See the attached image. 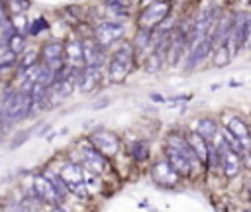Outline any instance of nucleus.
Returning <instances> with one entry per match:
<instances>
[{
    "instance_id": "obj_13",
    "label": "nucleus",
    "mask_w": 251,
    "mask_h": 212,
    "mask_svg": "<svg viewBox=\"0 0 251 212\" xmlns=\"http://www.w3.org/2000/svg\"><path fill=\"white\" fill-rule=\"evenodd\" d=\"M232 22H234V12L222 10L220 16H218V22H216V26H214V32H212V35H210L214 47H218V45H228V43H230Z\"/></svg>"
},
{
    "instance_id": "obj_28",
    "label": "nucleus",
    "mask_w": 251,
    "mask_h": 212,
    "mask_svg": "<svg viewBox=\"0 0 251 212\" xmlns=\"http://www.w3.org/2000/svg\"><path fill=\"white\" fill-rule=\"evenodd\" d=\"M45 175H47L49 179H51V183L55 185V191L59 193V196H61V200H63V198L67 196V193H69V189H67V185L63 183V179H61L59 175L55 177V175H51V173H45Z\"/></svg>"
},
{
    "instance_id": "obj_29",
    "label": "nucleus",
    "mask_w": 251,
    "mask_h": 212,
    "mask_svg": "<svg viewBox=\"0 0 251 212\" xmlns=\"http://www.w3.org/2000/svg\"><path fill=\"white\" fill-rule=\"evenodd\" d=\"M43 30H47V22H45L43 18H35V20H32V22H30L28 34H30V35H37V34H39V32H43Z\"/></svg>"
},
{
    "instance_id": "obj_16",
    "label": "nucleus",
    "mask_w": 251,
    "mask_h": 212,
    "mask_svg": "<svg viewBox=\"0 0 251 212\" xmlns=\"http://www.w3.org/2000/svg\"><path fill=\"white\" fill-rule=\"evenodd\" d=\"M165 157H167V161L173 165V169H175L183 179H188V177L196 175L192 161H190V159H188L186 155H183L181 151H177V149H173V147H167V145H165Z\"/></svg>"
},
{
    "instance_id": "obj_15",
    "label": "nucleus",
    "mask_w": 251,
    "mask_h": 212,
    "mask_svg": "<svg viewBox=\"0 0 251 212\" xmlns=\"http://www.w3.org/2000/svg\"><path fill=\"white\" fill-rule=\"evenodd\" d=\"M190 130L198 132L206 141H214L222 132V120L216 116H200L194 120V126Z\"/></svg>"
},
{
    "instance_id": "obj_11",
    "label": "nucleus",
    "mask_w": 251,
    "mask_h": 212,
    "mask_svg": "<svg viewBox=\"0 0 251 212\" xmlns=\"http://www.w3.org/2000/svg\"><path fill=\"white\" fill-rule=\"evenodd\" d=\"M88 141L94 145V149H98L104 157H114L120 151V140L116 134L108 132V130H96L90 134Z\"/></svg>"
},
{
    "instance_id": "obj_19",
    "label": "nucleus",
    "mask_w": 251,
    "mask_h": 212,
    "mask_svg": "<svg viewBox=\"0 0 251 212\" xmlns=\"http://www.w3.org/2000/svg\"><path fill=\"white\" fill-rule=\"evenodd\" d=\"M184 136H186V140H188L192 151H194L200 159H202V163L206 165V157H208V151H210V141H206L202 136H200L198 132H194V130L184 132Z\"/></svg>"
},
{
    "instance_id": "obj_23",
    "label": "nucleus",
    "mask_w": 251,
    "mask_h": 212,
    "mask_svg": "<svg viewBox=\"0 0 251 212\" xmlns=\"http://www.w3.org/2000/svg\"><path fill=\"white\" fill-rule=\"evenodd\" d=\"M206 171L220 173V149L214 141H210V151H208V157H206Z\"/></svg>"
},
{
    "instance_id": "obj_37",
    "label": "nucleus",
    "mask_w": 251,
    "mask_h": 212,
    "mask_svg": "<svg viewBox=\"0 0 251 212\" xmlns=\"http://www.w3.org/2000/svg\"><path fill=\"white\" fill-rule=\"evenodd\" d=\"M51 212H67V210H65L63 206H53V208H51Z\"/></svg>"
},
{
    "instance_id": "obj_24",
    "label": "nucleus",
    "mask_w": 251,
    "mask_h": 212,
    "mask_svg": "<svg viewBox=\"0 0 251 212\" xmlns=\"http://www.w3.org/2000/svg\"><path fill=\"white\" fill-rule=\"evenodd\" d=\"M12 65H18V55L6 43L0 45V69H8Z\"/></svg>"
},
{
    "instance_id": "obj_33",
    "label": "nucleus",
    "mask_w": 251,
    "mask_h": 212,
    "mask_svg": "<svg viewBox=\"0 0 251 212\" xmlns=\"http://www.w3.org/2000/svg\"><path fill=\"white\" fill-rule=\"evenodd\" d=\"M149 98H151L153 102H167L169 98H165L163 94H159V92H151V94H149Z\"/></svg>"
},
{
    "instance_id": "obj_31",
    "label": "nucleus",
    "mask_w": 251,
    "mask_h": 212,
    "mask_svg": "<svg viewBox=\"0 0 251 212\" xmlns=\"http://www.w3.org/2000/svg\"><path fill=\"white\" fill-rule=\"evenodd\" d=\"M30 136H32V130H24V132H20V134H18V136L12 140V143H10V149H16V147H20L22 143H26Z\"/></svg>"
},
{
    "instance_id": "obj_10",
    "label": "nucleus",
    "mask_w": 251,
    "mask_h": 212,
    "mask_svg": "<svg viewBox=\"0 0 251 212\" xmlns=\"http://www.w3.org/2000/svg\"><path fill=\"white\" fill-rule=\"evenodd\" d=\"M124 34H126V26L122 22H116V20H106L102 24H98L94 30L96 41L104 47H110L116 41H120L124 37Z\"/></svg>"
},
{
    "instance_id": "obj_35",
    "label": "nucleus",
    "mask_w": 251,
    "mask_h": 212,
    "mask_svg": "<svg viewBox=\"0 0 251 212\" xmlns=\"http://www.w3.org/2000/svg\"><path fill=\"white\" fill-rule=\"evenodd\" d=\"M228 87H232V88H239V87H243V83H237V81H230V83H228Z\"/></svg>"
},
{
    "instance_id": "obj_22",
    "label": "nucleus",
    "mask_w": 251,
    "mask_h": 212,
    "mask_svg": "<svg viewBox=\"0 0 251 212\" xmlns=\"http://www.w3.org/2000/svg\"><path fill=\"white\" fill-rule=\"evenodd\" d=\"M130 153H132V157L135 159L137 163L147 161L149 153H151V147H149V141H147V140H135V141H132V145H130Z\"/></svg>"
},
{
    "instance_id": "obj_5",
    "label": "nucleus",
    "mask_w": 251,
    "mask_h": 212,
    "mask_svg": "<svg viewBox=\"0 0 251 212\" xmlns=\"http://www.w3.org/2000/svg\"><path fill=\"white\" fill-rule=\"evenodd\" d=\"M171 16V0H153L151 4H147L139 18V30H157L167 18Z\"/></svg>"
},
{
    "instance_id": "obj_2",
    "label": "nucleus",
    "mask_w": 251,
    "mask_h": 212,
    "mask_svg": "<svg viewBox=\"0 0 251 212\" xmlns=\"http://www.w3.org/2000/svg\"><path fill=\"white\" fill-rule=\"evenodd\" d=\"M134 59H135V49L132 43L124 41L120 43V47L112 53L110 63H108V81L110 83H124L128 79V75L132 73L134 67Z\"/></svg>"
},
{
    "instance_id": "obj_32",
    "label": "nucleus",
    "mask_w": 251,
    "mask_h": 212,
    "mask_svg": "<svg viewBox=\"0 0 251 212\" xmlns=\"http://www.w3.org/2000/svg\"><path fill=\"white\" fill-rule=\"evenodd\" d=\"M245 53H251V10H249V32H247V45H245Z\"/></svg>"
},
{
    "instance_id": "obj_18",
    "label": "nucleus",
    "mask_w": 251,
    "mask_h": 212,
    "mask_svg": "<svg viewBox=\"0 0 251 212\" xmlns=\"http://www.w3.org/2000/svg\"><path fill=\"white\" fill-rule=\"evenodd\" d=\"M65 59L69 67H84V51H83V41L71 39L65 43Z\"/></svg>"
},
{
    "instance_id": "obj_25",
    "label": "nucleus",
    "mask_w": 251,
    "mask_h": 212,
    "mask_svg": "<svg viewBox=\"0 0 251 212\" xmlns=\"http://www.w3.org/2000/svg\"><path fill=\"white\" fill-rule=\"evenodd\" d=\"M35 63H37V51L35 49H26L22 53V57L18 59V69L20 71H26V69L33 67Z\"/></svg>"
},
{
    "instance_id": "obj_7",
    "label": "nucleus",
    "mask_w": 251,
    "mask_h": 212,
    "mask_svg": "<svg viewBox=\"0 0 251 212\" xmlns=\"http://www.w3.org/2000/svg\"><path fill=\"white\" fill-rule=\"evenodd\" d=\"M212 51H214V45H212V39H210V37L194 43V45L188 49L186 57H184V61H183V71H184V73H192V71L200 69L208 59H212Z\"/></svg>"
},
{
    "instance_id": "obj_12",
    "label": "nucleus",
    "mask_w": 251,
    "mask_h": 212,
    "mask_svg": "<svg viewBox=\"0 0 251 212\" xmlns=\"http://www.w3.org/2000/svg\"><path fill=\"white\" fill-rule=\"evenodd\" d=\"M33 194L45 204H51V206L61 204V196L55 191V185L51 183V179H49L47 175H35L33 177Z\"/></svg>"
},
{
    "instance_id": "obj_26",
    "label": "nucleus",
    "mask_w": 251,
    "mask_h": 212,
    "mask_svg": "<svg viewBox=\"0 0 251 212\" xmlns=\"http://www.w3.org/2000/svg\"><path fill=\"white\" fill-rule=\"evenodd\" d=\"M6 45L16 53V55H20V53L26 51V37L16 32V34H12V35L6 39Z\"/></svg>"
},
{
    "instance_id": "obj_36",
    "label": "nucleus",
    "mask_w": 251,
    "mask_h": 212,
    "mask_svg": "<svg viewBox=\"0 0 251 212\" xmlns=\"http://www.w3.org/2000/svg\"><path fill=\"white\" fill-rule=\"evenodd\" d=\"M224 85L222 83H214V85H210V90H220Z\"/></svg>"
},
{
    "instance_id": "obj_6",
    "label": "nucleus",
    "mask_w": 251,
    "mask_h": 212,
    "mask_svg": "<svg viewBox=\"0 0 251 212\" xmlns=\"http://www.w3.org/2000/svg\"><path fill=\"white\" fill-rule=\"evenodd\" d=\"M247 32H249V10H234V22H232V34H230V47L234 51V55L239 57L241 53H245L247 45Z\"/></svg>"
},
{
    "instance_id": "obj_3",
    "label": "nucleus",
    "mask_w": 251,
    "mask_h": 212,
    "mask_svg": "<svg viewBox=\"0 0 251 212\" xmlns=\"http://www.w3.org/2000/svg\"><path fill=\"white\" fill-rule=\"evenodd\" d=\"M220 120H222V128L228 130L235 140H239L247 151H251V122H249V118L245 114H241L239 110H226Z\"/></svg>"
},
{
    "instance_id": "obj_27",
    "label": "nucleus",
    "mask_w": 251,
    "mask_h": 212,
    "mask_svg": "<svg viewBox=\"0 0 251 212\" xmlns=\"http://www.w3.org/2000/svg\"><path fill=\"white\" fill-rule=\"evenodd\" d=\"M39 208H41V200L35 194L32 198L22 200V212H39Z\"/></svg>"
},
{
    "instance_id": "obj_21",
    "label": "nucleus",
    "mask_w": 251,
    "mask_h": 212,
    "mask_svg": "<svg viewBox=\"0 0 251 212\" xmlns=\"http://www.w3.org/2000/svg\"><path fill=\"white\" fill-rule=\"evenodd\" d=\"M234 59H235V55H234V51H232L230 45H218L212 51V59L210 61H212V67L222 69V67H228Z\"/></svg>"
},
{
    "instance_id": "obj_20",
    "label": "nucleus",
    "mask_w": 251,
    "mask_h": 212,
    "mask_svg": "<svg viewBox=\"0 0 251 212\" xmlns=\"http://www.w3.org/2000/svg\"><path fill=\"white\" fill-rule=\"evenodd\" d=\"M98 83H100V67H84L79 88L83 92H92L98 87Z\"/></svg>"
},
{
    "instance_id": "obj_17",
    "label": "nucleus",
    "mask_w": 251,
    "mask_h": 212,
    "mask_svg": "<svg viewBox=\"0 0 251 212\" xmlns=\"http://www.w3.org/2000/svg\"><path fill=\"white\" fill-rule=\"evenodd\" d=\"M83 51H84V67H100L106 61L104 45H100L96 41V37L84 39L83 41Z\"/></svg>"
},
{
    "instance_id": "obj_34",
    "label": "nucleus",
    "mask_w": 251,
    "mask_h": 212,
    "mask_svg": "<svg viewBox=\"0 0 251 212\" xmlns=\"http://www.w3.org/2000/svg\"><path fill=\"white\" fill-rule=\"evenodd\" d=\"M108 102H110L108 98H102V100L94 102V104H92V108H94V110H100V108H104V104H108Z\"/></svg>"
},
{
    "instance_id": "obj_38",
    "label": "nucleus",
    "mask_w": 251,
    "mask_h": 212,
    "mask_svg": "<svg viewBox=\"0 0 251 212\" xmlns=\"http://www.w3.org/2000/svg\"><path fill=\"white\" fill-rule=\"evenodd\" d=\"M247 198H249V202H251V183L247 185Z\"/></svg>"
},
{
    "instance_id": "obj_30",
    "label": "nucleus",
    "mask_w": 251,
    "mask_h": 212,
    "mask_svg": "<svg viewBox=\"0 0 251 212\" xmlns=\"http://www.w3.org/2000/svg\"><path fill=\"white\" fill-rule=\"evenodd\" d=\"M12 24H14L16 32L22 34V35H24V32H26V28H30V24H28L26 18H24V14H16V16L12 18Z\"/></svg>"
},
{
    "instance_id": "obj_9",
    "label": "nucleus",
    "mask_w": 251,
    "mask_h": 212,
    "mask_svg": "<svg viewBox=\"0 0 251 212\" xmlns=\"http://www.w3.org/2000/svg\"><path fill=\"white\" fill-rule=\"evenodd\" d=\"M151 179H153L155 185L165 187V189H173V187H177L183 181V177L167 161V157H163V159H159L157 163H153V167H151Z\"/></svg>"
},
{
    "instance_id": "obj_8",
    "label": "nucleus",
    "mask_w": 251,
    "mask_h": 212,
    "mask_svg": "<svg viewBox=\"0 0 251 212\" xmlns=\"http://www.w3.org/2000/svg\"><path fill=\"white\" fill-rule=\"evenodd\" d=\"M59 177L63 179V183L67 185L69 193L81 196V198H86L88 193H86V177L83 173V167L77 165V163H65L59 171Z\"/></svg>"
},
{
    "instance_id": "obj_14",
    "label": "nucleus",
    "mask_w": 251,
    "mask_h": 212,
    "mask_svg": "<svg viewBox=\"0 0 251 212\" xmlns=\"http://www.w3.org/2000/svg\"><path fill=\"white\" fill-rule=\"evenodd\" d=\"M81 157H83V165L86 169H90L92 173H102L108 167V161H106L108 157H104L98 149H94V145L90 141L84 143V147L81 151Z\"/></svg>"
},
{
    "instance_id": "obj_4",
    "label": "nucleus",
    "mask_w": 251,
    "mask_h": 212,
    "mask_svg": "<svg viewBox=\"0 0 251 212\" xmlns=\"http://www.w3.org/2000/svg\"><path fill=\"white\" fill-rule=\"evenodd\" d=\"M214 143H216L218 149H220V173H222L228 181L239 177V175L245 171V169H243V157H241L239 153H235V151L228 145V141L224 140L222 132H220V136L214 140Z\"/></svg>"
},
{
    "instance_id": "obj_39",
    "label": "nucleus",
    "mask_w": 251,
    "mask_h": 212,
    "mask_svg": "<svg viewBox=\"0 0 251 212\" xmlns=\"http://www.w3.org/2000/svg\"><path fill=\"white\" fill-rule=\"evenodd\" d=\"M241 212H251V208H245V210H241Z\"/></svg>"
},
{
    "instance_id": "obj_1",
    "label": "nucleus",
    "mask_w": 251,
    "mask_h": 212,
    "mask_svg": "<svg viewBox=\"0 0 251 212\" xmlns=\"http://www.w3.org/2000/svg\"><path fill=\"white\" fill-rule=\"evenodd\" d=\"M32 106H33V96L32 90H8L0 102V110H2L4 118L12 122H20L32 114Z\"/></svg>"
},
{
    "instance_id": "obj_40",
    "label": "nucleus",
    "mask_w": 251,
    "mask_h": 212,
    "mask_svg": "<svg viewBox=\"0 0 251 212\" xmlns=\"http://www.w3.org/2000/svg\"><path fill=\"white\" fill-rule=\"evenodd\" d=\"M126 2H128V4H130V2H134V0H126Z\"/></svg>"
}]
</instances>
